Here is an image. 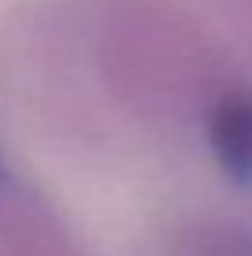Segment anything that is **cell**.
<instances>
[{
    "instance_id": "6da1fadb",
    "label": "cell",
    "mask_w": 252,
    "mask_h": 256,
    "mask_svg": "<svg viewBox=\"0 0 252 256\" xmlns=\"http://www.w3.org/2000/svg\"><path fill=\"white\" fill-rule=\"evenodd\" d=\"M212 148L219 152V164L230 178L252 182V96L230 93L219 104H212Z\"/></svg>"
}]
</instances>
